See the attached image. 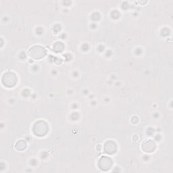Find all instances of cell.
Here are the masks:
<instances>
[{"instance_id": "5b68a950", "label": "cell", "mask_w": 173, "mask_h": 173, "mask_svg": "<svg viewBox=\"0 0 173 173\" xmlns=\"http://www.w3.org/2000/svg\"><path fill=\"white\" fill-rule=\"evenodd\" d=\"M108 145L110 146L109 148H105V152L108 154H113L116 151V145H114V143L112 142V141H110V142H108Z\"/></svg>"}, {"instance_id": "7a4b0ae2", "label": "cell", "mask_w": 173, "mask_h": 173, "mask_svg": "<svg viewBox=\"0 0 173 173\" xmlns=\"http://www.w3.org/2000/svg\"><path fill=\"white\" fill-rule=\"evenodd\" d=\"M2 83L7 87H12L17 83V77L13 72L5 73L2 78Z\"/></svg>"}, {"instance_id": "3957f363", "label": "cell", "mask_w": 173, "mask_h": 173, "mask_svg": "<svg viewBox=\"0 0 173 173\" xmlns=\"http://www.w3.org/2000/svg\"><path fill=\"white\" fill-rule=\"evenodd\" d=\"M143 149L145 152H152L155 149V144L153 141L149 140V141L143 144Z\"/></svg>"}, {"instance_id": "277c9868", "label": "cell", "mask_w": 173, "mask_h": 173, "mask_svg": "<svg viewBox=\"0 0 173 173\" xmlns=\"http://www.w3.org/2000/svg\"><path fill=\"white\" fill-rule=\"evenodd\" d=\"M26 142L24 140H19L18 141L16 145H15V148L17 149V150L21 151V150H24V149H26Z\"/></svg>"}, {"instance_id": "6da1fadb", "label": "cell", "mask_w": 173, "mask_h": 173, "mask_svg": "<svg viewBox=\"0 0 173 173\" xmlns=\"http://www.w3.org/2000/svg\"><path fill=\"white\" fill-rule=\"evenodd\" d=\"M28 55L35 60H39L43 58L46 54V50L42 46L35 45L32 47L28 52Z\"/></svg>"}]
</instances>
